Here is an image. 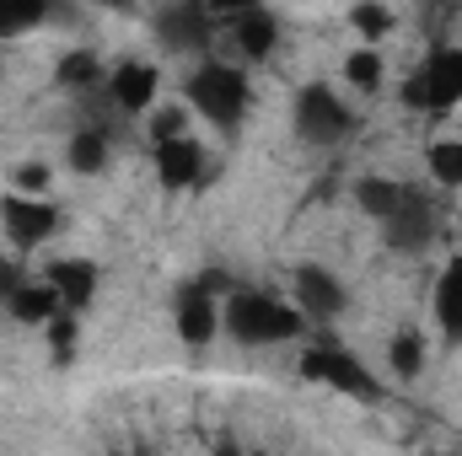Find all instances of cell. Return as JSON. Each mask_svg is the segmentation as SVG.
I'll return each instance as SVG.
<instances>
[{"mask_svg":"<svg viewBox=\"0 0 462 456\" xmlns=\"http://www.w3.org/2000/svg\"><path fill=\"white\" fill-rule=\"evenodd\" d=\"M312 323L301 317L296 301L274 296V290H253V285H231L221 301V333L242 349H263V343H291L301 339Z\"/></svg>","mask_w":462,"mask_h":456,"instance_id":"cell-1","label":"cell"},{"mask_svg":"<svg viewBox=\"0 0 462 456\" xmlns=\"http://www.w3.org/2000/svg\"><path fill=\"white\" fill-rule=\"evenodd\" d=\"M189 108L205 118V123H216L221 134H236L242 118H247V108H253V81H247V70H236L226 59H199V65L189 70Z\"/></svg>","mask_w":462,"mask_h":456,"instance_id":"cell-2","label":"cell"},{"mask_svg":"<svg viewBox=\"0 0 462 456\" xmlns=\"http://www.w3.org/2000/svg\"><path fill=\"white\" fill-rule=\"evenodd\" d=\"M231 285L236 279L221 274V269H205V274H194V279L178 285V296H172V328H178V339L189 343V349L216 343V333H221V301H226Z\"/></svg>","mask_w":462,"mask_h":456,"instance_id":"cell-3","label":"cell"},{"mask_svg":"<svg viewBox=\"0 0 462 456\" xmlns=\"http://www.w3.org/2000/svg\"><path fill=\"white\" fill-rule=\"evenodd\" d=\"M291 123H296V140L312 145V150H334L355 134V108L328 87V81H307L291 103Z\"/></svg>","mask_w":462,"mask_h":456,"instance_id":"cell-4","label":"cell"},{"mask_svg":"<svg viewBox=\"0 0 462 456\" xmlns=\"http://www.w3.org/2000/svg\"><path fill=\"white\" fill-rule=\"evenodd\" d=\"M403 103L430 118H447L462 108V43H441L425 54V65L403 81Z\"/></svg>","mask_w":462,"mask_h":456,"instance_id":"cell-5","label":"cell"},{"mask_svg":"<svg viewBox=\"0 0 462 456\" xmlns=\"http://www.w3.org/2000/svg\"><path fill=\"white\" fill-rule=\"evenodd\" d=\"M301 381H318V387H328L339 397H355V403H382V381L339 343H312L301 354Z\"/></svg>","mask_w":462,"mask_h":456,"instance_id":"cell-6","label":"cell"},{"mask_svg":"<svg viewBox=\"0 0 462 456\" xmlns=\"http://www.w3.org/2000/svg\"><path fill=\"white\" fill-rule=\"evenodd\" d=\"M54 231H60V205H49L43 194H22V188L0 194V236H5L16 252L43 247Z\"/></svg>","mask_w":462,"mask_h":456,"instance_id":"cell-7","label":"cell"},{"mask_svg":"<svg viewBox=\"0 0 462 456\" xmlns=\"http://www.w3.org/2000/svg\"><path fill=\"white\" fill-rule=\"evenodd\" d=\"M216 11L205 0H172L156 11V43L167 54H205L216 43Z\"/></svg>","mask_w":462,"mask_h":456,"instance_id":"cell-8","label":"cell"},{"mask_svg":"<svg viewBox=\"0 0 462 456\" xmlns=\"http://www.w3.org/2000/svg\"><path fill=\"white\" fill-rule=\"evenodd\" d=\"M291 301L301 306V317H307V323L328 328V323H339V317H345L349 290H345V279H339L334 269H323V263H301V269L291 274Z\"/></svg>","mask_w":462,"mask_h":456,"instance_id":"cell-9","label":"cell"},{"mask_svg":"<svg viewBox=\"0 0 462 456\" xmlns=\"http://www.w3.org/2000/svg\"><path fill=\"white\" fill-rule=\"evenodd\" d=\"M151 161H156V183L167 194H194L205 183V145L194 134H172V140H151Z\"/></svg>","mask_w":462,"mask_h":456,"instance_id":"cell-10","label":"cell"},{"mask_svg":"<svg viewBox=\"0 0 462 456\" xmlns=\"http://www.w3.org/2000/svg\"><path fill=\"white\" fill-rule=\"evenodd\" d=\"M382 236H387L393 252H425V247L436 242V205H430L420 188H409V194L398 199V210L382 221Z\"/></svg>","mask_w":462,"mask_h":456,"instance_id":"cell-11","label":"cell"},{"mask_svg":"<svg viewBox=\"0 0 462 456\" xmlns=\"http://www.w3.org/2000/svg\"><path fill=\"white\" fill-rule=\"evenodd\" d=\"M156 97H162V70H156V65H145V59H118L114 70H108V103H114L118 114L145 118L156 108Z\"/></svg>","mask_w":462,"mask_h":456,"instance_id":"cell-12","label":"cell"},{"mask_svg":"<svg viewBox=\"0 0 462 456\" xmlns=\"http://www.w3.org/2000/svg\"><path fill=\"white\" fill-rule=\"evenodd\" d=\"M226 32H231L236 54H242L247 65H263V59H274V49H280V16H274L269 5H247V11L226 16Z\"/></svg>","mask_w":462,"mask_h":456,"instance_id":"cell-13","label":"cell"},{"mask_svg":"<svg viewBox=\"0 0 462 456\" xmlns=\"http://www.w3.org/2000/svg\"><path fill=\"white\" fill-rule=\"evenodd\" d=\"M43 279L60 290V301L70 306V312H87L92 301H97V285H103V269L92 263V258H54L49 269H43Z\"/></svg>","mask_w":462,"mask_h":456,"instance_id":"cell-14","label":"cell"},{"mask_svg":"<svg viewBox=\"0 0 462 456\" xmlns=\"http://www.w3.org/2000/svg\"><path fill=\"white\" fill-rule=\"evenodd\" d=\"M430 323L447 343H462V252H452L430 290Z\"/></svg>","mask_w":462,"mask_h":456,"instance_id":"cell-15","label":"cell"},{"mask_svg":"<svg viewBox=\"0 0 462 456\" xmlns=\"http://www.w3.org/2000/svg\"><path fill=\"white\" fill-rule=\"evenodd\" d=\"M60 306H65V301H60V290H54L49 279H22L16 296L5 301V312H11L16 323H27V328H43Z\"/></svg>","mask_w":462,"mask_h":456,"instance_id":"cell-16","label":"cell"},{"mask_svg":"<svg viewBox=\"0 0 462 456\" xmlns=\"http://www.w3.org/2000/svg\"><path fill=\"white\" fill-rule=\"evenodd\" d=\"M108 134L97 129V123H87V129H76L70 134V145H65V167L76 172V178H97V172H108Z\"/></svg>","mask_w":462,"mask_h":456,"instance_id":"cell-17","label":"cell"},{"mask_svg":"<svg viewBox=\"0 0 462 456\" xmlns=\"http://www.w3.org/2000/svg\"><path fill=\"white\" fill-rule=\"evenodd\" d=\"M54 81H60L65 92H97V87H103V59H97L92 49H70V54H60Z\"/></svg>","mask_w":462,"mask_h":456,"instance_id":"cell-18","label":"cell"},{"mask_svg":"<svg viewBox=\"0 0 462 456\" xmlns=\"http://www.w3.org/2000/svg\"><path fill=\"white\" fill-rule=\"evenodd\" d=\"M403 194H409V183H398V178H360V183H355V205H360L376 226L398 210Z\"/></svg>","mask_w":462,"mask_h":456,"instance_id":"cell-19","label":"cell"},{"mask_svg":"<svg viewBox=\"0 0 462 456\" xmlns=\"http://www.w3.org/2000/svg\"><path fill=\"white\" fill-rule=\"evenodd\" d=\"M345 81L360 92V97L382 92V81H387V65H382L376 43H360V49H349V54H345Z\"/></svg>","mask_w":462,"mask_h":456,"instance_id":"cell-20","label":"cell"},{"mask_svg":"<svg viewBox=\"0 0 462 456\" xmlns=\"http://www.w3.org/2000/svg\"><path fill=\"white\" fill-rule=\"evenodd\" d=\"M387 370L403 376V381H414V376L425 370V333H420V328L393 333V343H387Z\"/></svg>","mask_w":462,"mask_h":456,"instance_id":"cell-21","label":"cell"},{"mask_svg":"<svg viewBox=\"0 0 462 456\" xmlns=\"http://www.w3.org/2000/svg\"><path fill=\"white\" fill-rule=\"evenodd\" d=\"M43 339H49L54 365H70V360H76V339H81V323H76V312H70V306H60V312L43 323Z\"/></svg>","mask_w":462,"mask_h":456,"instance_id":"cell-22","label":"cell"},{"mask_svg":"<svg viewBox=\"0 0 462 456\" xmlns=\"http://www.w3.org/2000/svg\"><path fill=\"white\" fill-rule=\"evenodd\" d=\"M425 167L441 188H462V140H430Z\"/></svg>","mask_w":462,"mask_h":456,"instance_id":"cell-23","label":"cell"},{"mask_svg":"<svg viewBox=\"0 0 462 456\" xmlns=\"http://www.w3.org/2000/svg\"><path fill=\"white\" fill-rule=\"evenodd\" d=\"M349 27L360 32V43H382V38L393 32V11H387L382 0H355V5H349Z\"/></svg>","mask_w":462,"mask_h":456,"instance_id":"cell-24","label":"cell"},{"mask_svg":"<svg viewBox=\"0 0 462 456\" xmlns=\"http://www.w3.org/2000/svg\"><path fill=\"white\" fill-rule=\"evenodd\" d=\"M43 16H49V0H0V38L32 32Z\"/></svg>","mask_w":462,"mask_h":456,"instance_id":"cell-25","label":"cell"},{"mask_svg":"<svg viewBox=\"0 0 462 456\" xmlns=\"http://www.w3.org/2000/svg\"><path fill=\"white\" fill-rule=\"evenodd\" d=\"M151 140H172V134H189V108H178V103H156L151 108Z\"/></svg>","mask_w":462,"mask_h":456,"instance_id":"cell-26","label":"cell"},{"mask_svg":"<svg viewBox=\"0 0 462 456\" xmlns=\"http://www.w3.org/2000/svg\"><path fill=\"white\" fill-rule=\"evenodd\" d=\"M22 279H27V274H22V263L0 252V306H5L11 296H16V285H22Z\"/></svg>","mask_w":462,"mask_h":456,"instance_id":"cell-27","label":"cell"},{"mask_svg":"<svg viewBox=\"0 0 462 456\" xmlns=\"http://www.w3.org/2000/svg\"><path fill=\"white\" fill-rule=\"evenodd\" d=\"M43 183H49V172H43L38 161H27V167H16V188H22V194H43Z\"/></svg>","mask_w":462,"mask_h":456,"instance_id":"cell-28","label":"cell"},{"mask_svg":"<svg viewBox=\"0 0 462 456\" xmlns=\"http://www.w3.org/2000/svg\"><path fill=\"white\" fill-rule=\"evenodd\" d=\"M205 5H210V11H216L221 22H226V16H236V11H247V5H263V0H205Z\"/></svg>","mask_w":462,"mask_h":456,"instance_id":"cell-29","label":"cell"},{"mask_svg":"<svg viewBox=\"0 0 462 456\" xmlns=\"http://www.w3.org/2000/svg\"><path fill=\"white\" fill-rule=\"evenodd\" d=\"M92 5H108V11H124V5H134V0H92Z\"/></svg>","mask_w":462,"mask_h":456,"instance_id":"cell-30","label":"cell"}]
</instances>
